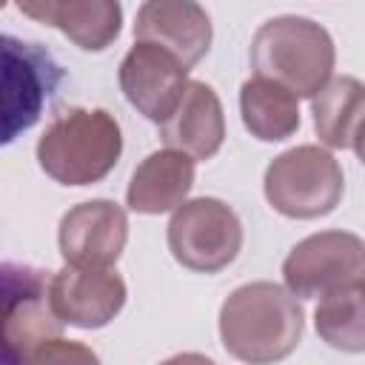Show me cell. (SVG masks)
<instances>
[{
	"label": "cell",
	"mask_w": 365,
	"mask_h": 365,
	"mask_svg": "<svg viewBox=\"0 0 365 365\" xmlns=\"http://www.w3.org/2000/svg\"><path fill=\"white\" fill-rule=\"evenodd\" d=\"M134 40L160 46L194 68L211 46V20L191 0H148L137 9Z\"/></svg>",
	"instance_id": "cell-11"
},
{
	"label": "cell",
	"mask_w": 365,
	"mask_h": 365,
	"mask_svg": "<svg viewBox=\"0 0 365 365\" xmlns=\"http://www.w3.org/2000/svg\"><path fill=\"white\" fill-rule=\"evenodd\" d=\"M17 365H100V356L77 339H48Z\"/></svg>",
	"instance_id": "cell-19"
},
{
	"label": "cell",
	"mask_w": 365,
	"mask_h": 365,
	"mask_svg": "<svg viewBox=\"0 0 365 365\" xmlns=\"http://www.w3.org/2000/svg\"><path fill=\"white\" fill-rule=\"evenodd\" d=\"M160 140L191 160H211L225 140V114L217 91L202 80H191L174 114L160 123Z\"/></svg>",
	"instance_id": "cell-14"
},
{
	"label": "cell",
	"mask_w": 365,
	"mask_h": 365,
	"mask_svg": "<svg viewBox=\"0 0 365 365\" xmlns=\"http://www.w3.org/2000/svg\"><path fill=\"white\" fill-rule=\"evenodd\" d=\"M354 151H356V157L362 160V165H365V120L359 123V128H356V134H354Z\"/></svg>",
	"instance_id": "cell-21"
},
{
	"label": "cell",
	"mask_w": 365,
	"mask_h": 365,
	"mask_svg": "<svg viewBox=\"0 0 365 365\" xmlns=\"http://www.w3.org/2000/svg\"><path fill=\"white\" fill-rule=\"evenodd\" d=\"M48 282L51 277H46L40 268L11 262L3 265V365H17L34 348L60 336L63 322L51 308Z\"/></svg>",
	"instance_id": "cell-6"
},
{
	"label": "cell",
	"mask_w": 365,
	"mask_h": 365,
	"mask_svg": "<svg viewBox=\"0 0 365 365\" xmlns=\"http://www.w3.org/2000/svg\"><path fill=\"white\" fill-rule=\"evenodd\" d=\"M128 240V217L114 200H88L68 208L57 228L66 265L111 268Z\"/></svg>",
	"instance_id": "cell-8"
},
{
	"label": "cell",
	"mask_w": 365,
	"mask_h": 365,
	"mask_svg": "<svg viewBox=\"0 0 365 365\" xmlns=\"http://www.w3.org/2000/svg\"><path fill=\"white\" fill-rule=\"evenodd\" d=\"M120 154V123L106 108H66L37 140V163L60 185L100 182L111 174Z\"/></svg>",
	"instance_id": "cell-3"
},
{
	"label": "cell",
	"mask_w": 365,
	"mask_h": 365,
	"mask_svg": "<svg viewBox=\"0 0 365 365\" xmlns=\"http://www.w3.org/2000/svg\"><path fill=\"white\" fill-rule=\"evenodd\" d=\"M125 282L111 268L66 265L48 282V299L63 325L103 328L125 305Z\"/></svg>",
	"instance_id": "cell-10"
},
{
	"label": "cell",
	"mask_w": 365,
	"mask_h": 365,
	"mask_svg": "<svg viewBox=\"0 0 365 365\" xmlns=\"http://www.w3.org/2000/svg\"><path fill=\"white\" fill-rule=\"evenodd\" d=\"M194 163L197 160L174 148L148 154L131 174L125 191L128 208L137 214L177 211L194 185Z\"/></svg>",
	"instance_id": "cell-15"
},
{
	"label": "cell",
	"mask_w": 365,
	"mask_h": 365,
	"mask_svg": "<svg viewBox=\"0 0 365 365\" xmlns=\"http://www.w3.org/2000/svg\"><path fill=\"white\" fill-rule=\"evenodd\" d=\"M17 9L63 31L83 51L108 48L123 29V9L114 0H20Z\"/></svg>",
	"instance_id": "cell-13"
},
{
	"label": "cell",
	"mask_w": 365,
	"mask_h": 365,
	"mask_svg": "<svg viewBox=\"0 0 365 365\" xmlns=\"http://www.w3.org/2000/svg\"><path fill=\"white\" fill-rule=\"evenodd\" d=\"M336 48L331 34L299 14L265 20L251 40L254 77L285 86L294 97H317L334 74Z\"/></svg>",
	"instance_id": "cell-2"
},
{
	"label": "cell",
	"mask_w": 365,
	"mask_h": 365,
	"mask_svg": "<svg viewBox=\"0 0 365 365\" xmlns=\"http://www.w3.org/2000/svg\"><path fill=\"white\" fill-rule=\"evenodd\" d=\"M188 71L191 68L165 48L134 43L120 63V88L143 117L165 123L191 83Z\"/></svg>",
	"instance_id": "cell-9"
},
{
	"label": "cell",
	"mask_w": 365,
	"mask_h": 365,
	"mask_svg": "<svg viewBox=\"0 0 365 365\" xmlns=\"http://www.w3.org/2000/svg\"><path fill=\"white\" fill-rule=\"evenodd\" d=\"M302 305L277 282L234 288L220 308L222 348L245 365H274L294 354L302 339Z\"/></svg>",
	"instance_id": "cell-1"
},
{
	"label": "cell",
	"mask_w": 365,
	"mask_h": 365,
	"mask_svg": "<svg viewBox=\"0 0 365 365\" xmlns=\"http://www.w3.org/2000/svg\"><path fill=\"white\" fill-rule=\"evenodd\" d=\"M240 248V217L217 197L185 200L168 220V251L188 271L217 274L237 259Z\"/></svg>",
	"instance_id": "cell-5"
},
{
	"label": "cell",
	"mask_w": 365,
	"mask_h": 365,
	"mask_svg": "<svg viewBox=\"0 0 365 365\" xmlns=\"http://www.w3.org/2000/svg\"><path fill=\"white\" fill-rule=\"evenodd\" d=\"M240 114L251 137L262 143H279L297 134L299 128V106L297 97L265 77H251L240 88Z\"/></svg>",
	"instance_id": "cell-16"
},
{
	"label": "cell",
	"mask_w": 365,
	"mask_h": 365,
	"mask_svg": "<svg viewBox=\"0 0 365 365\" xmlns=\"http://www.w3.org/2000/svg\"><path fill=\"white\" fill-rule=\"evenodd\" d=\"M160 365H217V362H214V359H208V356H202V354L188 351V354L168 356V359H165V362H160Z\"/></svg>",
	"instance_id": "cell-20"
},
{
	"label": "cell",
	"mask_w": 365,
	"mask_h": 365,
	"mask_svg": "<svg viewBox=\"0 0 365 365\" xmlns=\"http://www.w3.org/2000/svg\"><path fill=\"white\" fill-rule=\"evenodd\" d=\"M314 128L328 148H348L359 123L365 120V83L356 77H331V83L311 100Z\"/></svg>",
	"instance_id": "cell-17"
},
{
	"label": "cell",
	"mask_w": 365,
	"mask_h": 365,
	"mask_svg": "<svg viewBox=\"0 0 365 365\" xmlns=\"http://www.w3.org/2000/svg\"><path fill=\"white\" fill-rule=\"evenodd\" d=\"M285 288L299 297H325L365 279V240L351 231H319L299 240L282 262Z\"/></svg>",
	"instance_id": "cell-7"
},
{
	"label": "cell",
	"mask_w": 365,
	"mask_h": 365,
	"mask_svg": "<svg viewBox=\"0 0 365 365\" xmlns=\"http://www.w3.org/2000/svg\"><path fill=\"white\" fill-rule=\"evenodd\" d=\"M262 188L271 208L282 217L317 220L339 205L345 177L328 148L297 145L268 163Z\"/></svg>",
	"instance_id": "cell-4"
},
{
	"label": "cell",
	"mask_w": 365,
	"mask_h": 365,
	"mask_svg": "<svg viewBox=\"0 0 365 365\" xmlns=\"http://www.w3.org/2000/svg\"><path fill=\"white\" fill-rule=\"evenodd\" d=\"M322 342L345 354L365 351V279L325 294L314 311Z\"/></svg>",
	"instance_id": "cell-18"
},
{
	"label": "cell",
	"mask_w": 365,
	"mask_h": 365,
	"mask_svg": "<svg viewBox=\"0 0 365 365\" xmlns=\"http://www.w3.org/2000/svg\"><path fill=\"white\" fill-rule=\"evenodd\" d=\"M3 63H6V131L3 140L11 143L20 128L37 123L43 100L60 80L57 66L34 43H20L3 37Z\"/></svg>",
	"instance_id": "cell-12"
}]
</instances>
